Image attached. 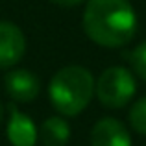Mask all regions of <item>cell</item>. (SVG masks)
<instances>
[{"label":"cell","instance_id":"9","mask_svg":"<svg viewBox=\"0 0 146 146\" xmlns=\"http://www.w3.org/2000/svg\"><path fill=\"white\" fill-rule=\"evenodd\" d=\"M128 120H129V126L137 133L146 137V96L139 98L131 106V109L128 113Z\"/></svg>","mask_w":146,"mask_h":146},{"label":"cell","instance_id":"10","mask_svg":"<svg viewBox=\"0 0 146 146\" xmlns=\"http://www.w3.org/2000/svg\"><path fill=\"white\" fill-rule=\"evenodd\" d=\"M129 65H131L133 72L139 76L141 80L146 82V41L137 44L129 54Z\"/></svg>","mask_w":146,"mask_h":146},{"label":"cell","instance_id":"3","mask_svg":"<svg viewBox=\"0 0 146 146\" xmlns=\"http://www.w3.org/2000/svg\"><path fill=\"white\" fill-rule=\"evenodd\" d=\"M135 93V76L126 67L106 68L94 83V94L98 96V102L107 109H122L133 100Z\"/></svg>","mask_w":146,"mask_h":146},{"label":"cell","instance_id":"6","mask_svg":"<svg viewBox=\"0 0 146 146\" xmlns=\"http://www.w3.org/2000/svg\"><path fill=\"white\" fill-rule=\"evenodd\" d=\"M91 146H131V135L124 122L104 117L91 129Z\"/></svg>","mask_w":146,"mask_h":146},{"label":"cell","instance_id":"1","mask_svg":"<svg viewBox=\"0 0 146 146\" xmlns=\"http://www.w3.org/2000/svg\"><path fill=\"white\" fill-rule=\"evenodd\" d=\"M137 26V13L129 0H87L83 30L98 46H124L135 37Z\"/></svg>","mask_w":146,"mask_h":146},{"label":"cell","instance_id":"11","mask_svg":"<svg viewBox=\"0 0 146 146\" xmlns=\"http://www.w3.org/2000/svg\"><path fill=\"white\" fill-rule=\"evenodd\" d=\"M50 2L61 7H74V6H80L82 2H85V0H50Z\"/></svg>","mask_w":146,"mask_h":146},{"label":"cell","instance_id":"8","mask_svg":"<svg viewBox=\"0 0 146 146\" xmlns=\"http://www.w3.org/2000/svg\"><path fill=\"white\" fill-rule=\"evenodd\" d=\"M39 139L43 146H67L70 139V126L61 117H50L41 124Z\"/></svg>","mask_w":146,"mask_h":146},{"label":"cell","instance_id":"12","mask_svg":"<svg viewBox=\"0 0 146 146\" xmlns=\"http://www.w3.org/2000/svg\"><path fill=\"white\" fill-rule=\"evenodd\" d=\"M2 120H4V106L0 102V124H2Z\"/></svg>","mask_w":146,"mask_h":146},{"label":"cell","instance_id":"2","mask_svg":"<svg viewBox=\"0 0 146 146\" xmlns=\"http://www.w3.org/2000/svg\"><path fill=\"white\" fill-rule=\"evenodd\" d=\"M94 78L91 70L80 65L63 67L52 76L48 96L54 109L63 117L80 115L94 96Z\"/></svg>","mask_w":146,"mask_h":146},{"label":"cell","instance_id":"7","mask_svg":"<svg viewBox=\"0 0 146 146\" xmlns=\"http://www.w3.org/2000/svg\"><path fill=\"white\" fill-rule=\"evenodd\" d=\"M6 135L11 146H35L39 139V129L28 115L19 111L17 106L11 104Z\"/></svg>","mask_w":146,"mask_h":146},{"label":"cell","instance_id":"4","mask_svg":"<svg viewBox=\"0 0 146 146\" xmlns=\"http://www.w3.org/2000/svg\"><path fill=\"white\" fill-rule=\"evenodd\" d=\"M26 39L17 24L0 21V68H11L22 59Z\"/></svg>","mask_w":146,"mask_h":146},{"label":"cell","instance_id":"5","mask_svg":"<svg viewBox=\"0 0 146 146\" xmlns=\"http://www.w3.org/2000/svg\"><path fill=\"white\" fill-rule=\"evenodd\" d=\"M4 87L11 100L19 104H28L39 96L41 82L33 72L26 68H15L4 76Z\"/></svg>","mask_w":146,"mask_h":146}]
</instances>
